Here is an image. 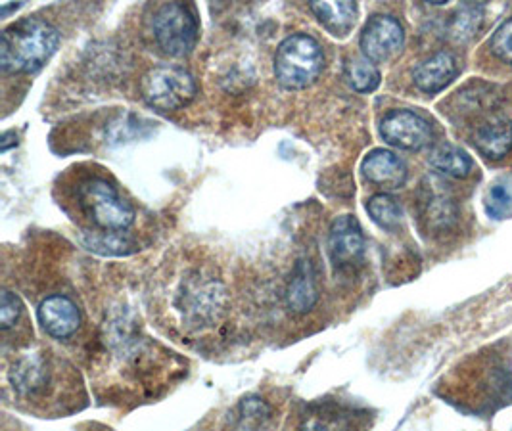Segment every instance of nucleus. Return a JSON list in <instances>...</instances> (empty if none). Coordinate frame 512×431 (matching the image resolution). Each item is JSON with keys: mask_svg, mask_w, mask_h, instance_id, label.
Masks as SVG:
<instances>
[{"mask_svg": "<svg viewBox=\"0 0 512 431\" xmlns=\"http://www.w3.org/2000/svg\"><path fill=\"white\" fill-rule=\"evenodd\" d=\"M403 43H405L403 25L397 22L394 16H386V14L373 16L363 27V33L359 39L363 56L373 64H382L396 58L403 48Z\"/></svg>", "mask_w": 512, "mask_h": 431, "instance_id": "423d86ee", "label": "nucleus"}, {"mask_svg": "<svg viewBox=\"0 0 512 431\" xmlns=\"http://www.w3.org/2000/svg\"><path fill=\"white\" fill-rule=\"evenodd\" d=\"M346 81L350 83L351 89L361 94L373 92L380 85V71L376 69L373 62L367 58H351L344 68Z\"/></svg>", "mask_w": 512, "mask_h": 431, "instance_id": "6ab92c4d", "label": "nucleus"}, {"mask_svg": "<svg viewBox=\"0 0 512 431\" xmlns=\"http://www.w3.org/2000/svg\"><path fill=\"white\" fill-rule=\"evenodd\" d=\"M22 313H24V305H22L20 297L4 290L0 295V328L4 332L14 328L16 322L22 317Z\"/></svg>", "mask_w": 512, "mask_h": 431, "instance_id": "b1692460", "label": "nucleus"}, {"mask_svg": "<svg viewBox=\"0 0 512 431\" xmlns=\"http://www.w3.org/2000/svg\"><path fill=\"white\" fill-rule=\"evenodd\" d=\"M319 301L317 274L309 261H300L286 288V303L294 313H309Z\"/></svg>", "mask_w": 512, "mask_h": 431, "instance_id": "4468645a", "label": "nucleus"}, {"mask_svg": "<svg viewBox=\"0 0 512 431\" xmlns=\"http://www.w3.org/2000/svg\"><path fill=\"white\" fill-rule=\"evenodd\" d=\"M512 196L507 186L493 184L486 196V209L495 219H503L511 211Z\"/></svg>", "mask_w": 512, "mask_h": 431, "instance_id": "393cba45", "label": "nucleus"}, {"mask_svg": "<svg viewBox=\"0 0 512 431\" xmlns=\"http://www.w3.org/2000/svg\"><path fill=\"white\" fill-rule=\"evenodd\" d=\"M152 31L156 43L165 54L181 58L194 50L200 25L192 6L185 2H167L156 10Z\"/></svg>", "mask_w": 512, "mask_h": 431, "instance_id": "7ed1b4c3", "label": "nucleus"}, {"mask_svg": "<svg viewBox=\"0 0 512 431\" xmlns=\"http://www.w3.org/2000/svg\"><path fill=\"white\" fill-rule=\"evenodd\" d=\"M225 290L219 280L192 276L181 294V311L192 324H206L221 313Z\"/></svg>", "mask_w": 512, "mask_h": 431, "instance_id": "6e6552de", "label": "nucleus"}, {"mask_svg": "<svg viewBox=\"0 0 512 431\" xmlns=\"http://www.w3.org/2000/svg\"><path fill=\"white\" fill-rule=\"evenodd\" d=\"M380 135L390 146L417 152L432 142V127L422 115L409 110H394L382 119Z\"/></svg>", "mask_w": 512, "mask_h": 431, "instance_id": "0eeeda50", "label": "nucleus"}, {"mask_svg": "<svg viewBox=\"0 0 512 431\" xmlns=\"http://www.w3.org/2000/svg\"><path fill=\"white\" fill-rule=\"evenodd\" d=\"M87 246L91 250L98 251V253H104V255H121V253H129L131 244L121 238L117 232H106V234H100V236H93Z\"/></svg>", "mask_w": 512, "mask_h": 431, "instance_id": "a878e982", "label": "nucleus"}, {"mask_svg": "<svg viewBox=\"0 0 512 431\" xmlns=\"http://www.w3.org/2000/svg\"><path fill=\"white\" fill-rule=\"evenodd\" d=\"M10 382L22 397H35L43 393L50 384V368L41 355H25L14 364L10 372Z\"/></svg>", "mask_w": 512, "mask_h": 431, "instance_id": "ddd939ff", "label": "nucleus"}, {"mask_svg": "<svg viewBox=\"0 0 512 431\" xmlns=\"http://www.w3.org/2000/svg\"><path fill=\"white\" fill-rule=\"evenodd\" d=\"M328 251L332 263L342 271H351L361 265L365 255V236L353 215H342L332 223L328 232Z\"/></svg>", "mask_w": 512, "mask_h": 431, "instance_id": "1a4fd4ad", "label": "nucleus"}, {"mask_svg": "<svg viewBox=\"0 0 512 431\" xmlns=\"http://www.w3.org/2000/svg\"><path fill=\"white\" fill-rule=\"evenodd\" d=\"M361 171L367 181L386 190H396L407 181V167L403 159L388 150H373L363 159Z\"/></svg>", "mask_w": 512, "mask_h": 431, "instance_id": "f8f14e48", "label": "nucleus"}, {"mask_svg": "<svg viewBox=\"0 0 512 431\" xmlns=\"http://www.w3.org/2000/svg\"><path fill=\"white\" fill-rule=\"evenodd\" d=\"M196 81L187 69L160 66L150 69L140 83L144 102L158 112H177L196 96Z\"/></svg>", "mask_w": 512, "mask_h": 431, "instance_id": "20e7f679", "label": "nucleus"}, {"mask_svg": "<svg viewBox=\"0 0 512 431\" xmlns=\"http://www.w3.org/2000/svg\"><path fill=\"white\" fill-rule=\"evenodd\" d=\"M426 219H428V225L434 230H445V228H449L455 223L457 207L453 204V200H449V198L434 196V198L428 200Z\"/></svg>", "mask_w": 512, "mask_h": 431, "instance_id": "412c9836", "label": "nucleus"}, {"mask_svg": "<svg viewBox=\"0 0 512 431\" xmlns=\"http://www.w3.org/2000/svg\"><path fill=\"white\" fill-rule=\"evenodd\" d=\"M457 75H459L457 58L451 52L442 50L415 68L413 81L420 91L426 92V94H436V92L443 91Z\"/></svg>", "mask_w": 512, "mask_h": 431, "instance_id": "9b49d317", "label": "nucleus"}, {"mask_svg": "<svg viewBox=\"0 0 512 431\" xmlns=\"http://www.w3.org/2000/svg\"><path fill=\"white\" fill-rule=\"evenodd\" d=\"M430 165L447 177L453 179H465L468 173L472 171V159L466 154L465 150L453 146V144H442L436 146L430 154Z\"/></svg>", "mask_w": 512, "mask_h": 431, "instance_id": "f3484780", "label": "nucleus"}, {"mask_svg": "<svg viewBox=\"0 0 512 431\" xmlns=\"http://www.w3.org/2000/svg\"><path fill=\"white\" fill-rule=\"evenodd\" d=\"M476 148L486 158H505L512 148V123L507 119H495L484 123L476 133Z\"/></svg>", "mask_w": 512, "mask_h": 431, "instance_id": "dca6fc26", "label": "nucleus"}, {"mask_svg": "<svg viewBox=\"0 0 512 431\" xmlns=\"http://www.w3.org/2000/svg\"><path fill=\"white\" fill-rule=\"evenodd\" d=\"M489 48L497 60H501L505 64H512V18L501 23L495 29V33L489 41Z\"/></svg>", "mask_w": 512, "mask_h": 431, "instance_id": "5701e85b", "label": "nucleus"}, {"mask_svg": "<svg viewBox=\"0 0 512 431\" xmlns=\"http://www.w3.org/2000/svg\"><path fill=\"white\" fill-rule=\"evenodd\" d=\"M367 211H369L374 223L378 227L384 228V230H396L401 225V219H403L401 205L390 194H376V196H373L367 204Z\"/></svg>", "mask_w": 512, "mask_h": 431, "instance_id": "aec40b11", "label": "nucleus"}, {"mask_svg": "<svg viewBox=\"0 0 512 431\" xmlns=\"http://www.w3.org/2000/svg\"><path fill=\"white\" fill-rule=\"evenodd\" d=\"M300 431H353L351 416L336 407H319L303 416Z\"/></svg>", "mask_w": 512, "mask_h": 431, "instance_id": "a211bd4d", "label": "nucleus"}, {"mask_svg": "<svg viewBox=\"0 0 512 431\" xmlns=\"http://www.w3.org/2000/svg\"><path fill=\"white\" fill-rule=\"evenodd\" d=\"M37 317L43 330L54 340H68L81 326V313L68 295H50L43 299Z\"/></svg>", "mask_w": 512, "mask_h": 431, "instance_id": "9d476101", "label": "nucleus"}, {"mask_svg": "<svg viewBox=\"0 0 512 431\" xmlns=\"http://www.w3.org/2000/svg\"><path fill=\"white\" fill-rule=\"evenodd\" d=\"M60 45L54 25L25 18L4 29L0 39V66L8 73H35L43 68Z\"/></svg>", "mask_w": 512, "mask_h": 431, "instance_id": "f257e3e1", "label": "nucleus"}, {"mask_svg": "<svg viewBox=\"0 0 512 431\" xmlns=\"http://www.w3.org/2000/svg\"><path fill=\"white\" fill-rule=\"evenodd\" d=\"M325 64L323 48L309 35L286 37L275 54V75L282 87L298 91L313 85Z\"/></svg>", "mask_w": 512, "mask_h": 431, "instance_id": "f03ea898", "label": "nucleus"}, {"mask_svg": "<svg viewBox=\"0 0 512 431\" xmlns=\"http://www.w3.org/2000/svg\"><path fill=\"white\" fill-rule=\"evenodd\" d=\"M271 416L269 405L259 397H246L240 403V426L242 430H256Z\"/></svg>", "mask_w": 512, "mask_h": 431, "instance_id": "4be33fe9", "label": "nucleus"}, {"mask_svg": "<svg viewBox=\"0 0 512 431\" xmlns=\"http://www.w3.org/2000/svg\"><path fill=\"white\" fill-rule=\"evenodd\" d=\"M79 200L96 227L125 230L135 223V209L127 204L108 181L91 179L79 188Z\"/></svg>", "mask_w": 512, "mask_h": 431, "instance_id": "39448f33", "label": "nucleus"}, {"mask_svg": "<svg viewBox=\"0 0 512 431\" xmlns=\"http://www.w3.org/2000/svg\"><path fill=\"white\" fill-rule=\"evenodd\" d=\"M309 8L317 20L325 25L326 31L336 37L348 35L357 20L355 2H311Z\"/></svg>", "mask_w": 512, "mask_h": 431, "instance_id": "2eb2a0df", "label": "nucleus"}]
</instances>
